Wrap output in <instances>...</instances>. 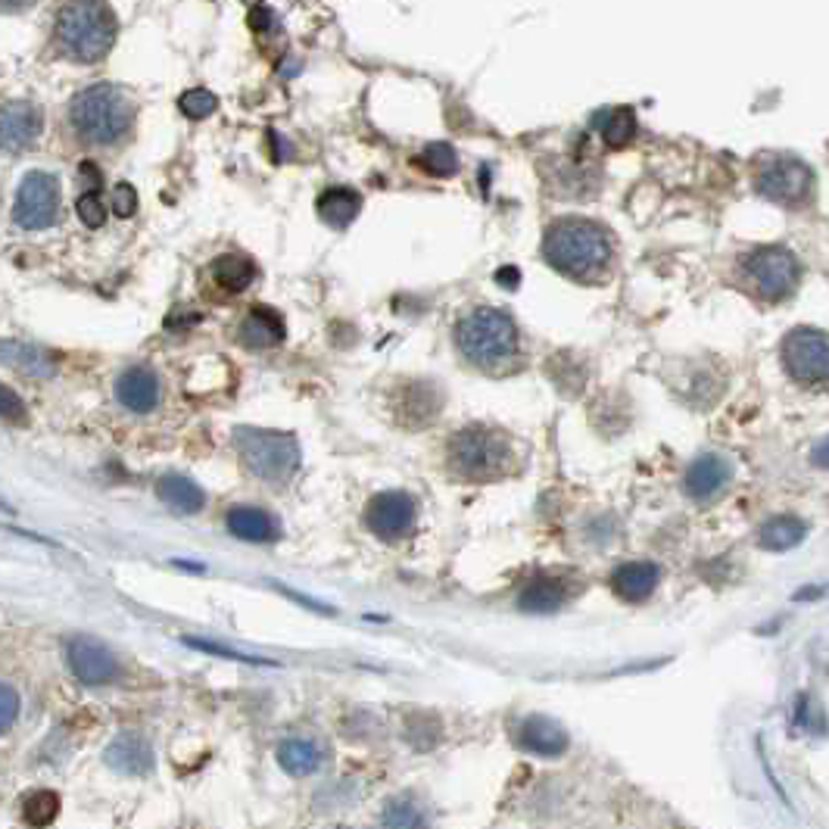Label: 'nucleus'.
<instances>
[{
  "label": "nucleus",
  "instance_id": "obj_1",
  "mask_svg": "<svg viewBox=\"0 0 829 829\" xmlns=\"http://www.w3.org/2000/svg\"><path fill=\"white\" fill-rule=\"evenodd\" d=\"M542 256L564 278L580 284H598L608 278L615 259V240L593 219L568 215L552 222L542 234Z\"/></svg>",
  "mask_w": 829,
  "mask_h": 829
},
{
  "label": "nucleus",
  "instance_id": "obj_2",
  "mask_svg": "<svg viewBox=\"0 0 829 829\" xmlns=\"http://www.w3.org/2000/svg\"><path fill=\"white\" fill-rule=\"evenodd\" d=\"M456 347L468 366L496 374L518 359V325L502 309H471L456 325Z\"/></svg>",
  "mask_w": 829,
  "mask_h": 829
},
{
  "label": "nucleus",
  "instance_id": "obj_3",
  "mask_svg": "<svg viewBox=\"0 0 829 829\" xmlns=\"http://www.w3.org/2000/svg\"><path fill=\"white\" fill-rule=\"evenodd\" d=\"M135 100L116 85H91L69 103V122L91 144H116L135 122Z\"/></svg>",
  "mask_w": 829,
  "mask_h": 829
},
{
  "label": "nucleus",
  "instance_id": "obj_4",
  "mask_svg": "<svg viewBox=\"0 0 829 829\" xmlns=\"http://www.w3.org/2000/svg\"><path fill=\"white\" fill-rule=\"evenodd\" d=\"M119 35V20L110 3H66L57 16V44L63 54L81 63L103 59Z\"/></svg>",
  "mask_w": 829,
  "mask_h": 829
},
{
  "label": "nucleus",
  "instance_id": "obj_5",
  "mask_svg": "<svg viewBox=\"0 0 829 829\" xmlns=\"http://www.w3.org/2000/svg\"><path fill=\"white\" fill-rule=\"evenodd\" d=\"M515 459L512 440L486 425H468L449 437L446 462L462 481H496L508 474Z\"/></svg>",
  "mask_w": 829,
  "mask_h": 829
},
{
  "label": "nucleus",
  "instance_id": "obj_6",
  "mask_svg": "<svg viewBox=\"0 0 829 829\" xmlns=\"http://www.w3.org/2000/svg\"><path fill=\"white\" fill-rule=\"evenodd\" d=\"M234 446L240 464L256 481L284 483L300 468V444L288 430H266V427H237Z\"/></svg>",
  "mask_w": 829,
  "mask_h": 829
},
{
  "label": "nucleus",
  "instance_id": "obj_7",
  "mask_svg": "<svg viewBox=\"0 0 829 829\" xmlns=\"http://www.w3.org/2000/svg\"><path fill=\"white\" fill-rule=\"evenodd\" d=\"M739 281L764 303H783L789 300L792 293L802 284V259L789 250V247H758L749 250L746 256H739Z\"/></svg>",
  "mask_w": 829,
  "mask_h": 829
},
{
  "label": "nucleus",
  "instance_id": "obj_8",
  "mask_svg": "<svg viewBox=\"0 0 829 829\" xmlns=\"http://www.w3.org/2000/svg\"><path fill=\"white\" fill-rule=\"evenodd\" d=\"M754 191L764 200L798 210L814 193V172L805 159L792 154H761L752 166Z\"/></svg>",
  "mask_w": 829,
  "mask_h": 829
},
{
  "label": "nucleus",
  "instance_id": "obj_9",
  "mask_svg": "<svg viewBox=\"0 0 829 829\" xmlns=\"http://www.w3.org/2000/svg\"><path fill=\"white\" fill-rule=\"evenodd\" d=\"M783 368L805 390H829V334L820 328H792L783 337Z\"/></svg>",
  "mask_w": 829,
  "mask_h": 829
},
{
  "label": "nucleus",
  "instance_id": "obj_10",
  "mask_svg": "<svg viewBox=\"0 0 829 829\" xmlns=\"http://www.w3.org/2000/svg\"><path fill=\"white\" fill-rule=\"evenodd\" d=\"M59 203H63V191H59L57 175L35 169L20 181L13 222L25 232H44L59 219Z\"/></svg>",
  "mask_w": 829,
  "mask_h": 829
},
{
  "label": "nucleus",
  "instance_id": "obj_11",
  "mask_svg": "<svg viewBox=\"0 0 829 829\" xmlns=\"http://www.w3.org/2000/svg\"><path fill=\"white\" fill-rule=\"evenodd\" d=\"M66 664L85 686H110L122 676L116 652L94 637H72L66 642Z\"/></svg>",
  "mask_w": 829,
  "mask_h": 829
},
{
  "label": "nucleus",
  "instance_id": "obj_12",
  "mask_svg": "<svg viewBox=\"0 0 829 829\" xmlns=\"http://www.w3.org/2000/svg\"><path fill=\"white\" fill-rule=\"evenodd\" d=\"M415 518H418V505L408 493H400V490L378 493L366 505V527L384 542L405 540L415 530Z\"/></svg>",
  "mask_w": 829,
  "mask_h": 829
},
{
  "label": "nucleus",
  "instance_id": "obj_13",
  "mask_svg": "<svg viewBox=\"0 0 829 829\" xmlns=\"http://www.w3.org/2000/svg\"><path fill=\"white\" fill-rule=\"evenodd\" d=\"M44 128V116L32 100H10L0 107V147L3 150H29L35 147Z\"/></svg>",
  "mask_w": 829,
  "mask_h": 829
},
{
  "label": "nucleus",
  "instance_id": "obj_14",
  "mask_svg": "<svg viewBox=\"0 0 829 829\" xmlns=\"http://www.w3.org/2000/svg\"><path fill=\"white\" fill-rule=\"evenodd\" d=\"M730 481H733V464H730V459H724L717 452H705V456H698L686 468L683 490H686V496L693 502H712L727 490Z\"/></svg>",
  "mask_w": 829,
  "mask_h": 829
},
{
  "label": "nucleus",
  "instance_id": "obj_15",
  "mask_svg": "<svg viewBox=\"0 0 829 829\" xmlns=\"http://www.w3.org/2000/svg\"><path fill=\"white\" fill-rule=\"evenodd\" d=\"M515 742L522 752L540 754V758H559V754L568 752L571 746V736L561 727L559 720L546 717V714H530L518 724V733H515Z\"/></svg>",
  "mask_w": 829,
  "mask_h": 829
},
{
  "label": "nucleus",
  "instance_id": "obj_16",
  "mask_svg": "<svg viewBox=\"0 0 829 829\" xmlns=\"http://www.w3.org/2000/svg\"><path fill=\"white\" fill-rule=\"evenodd\" d=\"M288 337V325L281 318V312L271 306H253L244 318H240V328H237V340L244 344L253 352H262V349H275L284 344Z\"/></svg>",
  "mask_w": 829,
  "mask_h": 829
},
{
  "label": "nucleus",
  "instance_id": "obj_17",
  "mask_svg": "<svg viewBox=\"0 0 829 829\" xmlns=\"http://www.w3.org/2000/svg\"><path fill=\"white\" fill-rule=\"evenodd\" d=\"M103 761L116 773H122V776H147V773L154 771V746H150L147 736L119 733L107 746Z\"/></svg>",
  "mask_w": 829,
  "mask_h": 829
},
{
  "label": "nucleus",
  "instance_id": "obj_18",
  "mask_svg": "<svg viewBox=\"0 0 829 829\" xmlns=\"http://www.w3.org/2000/svg\"><path fill=\"white\" fill-rule=\"evenodd\" d=\"M163 387L150 368H128L116 378V400L135 415H147L159 405Z\"/></svg>",
  "mask_w": 829,
  "mask_h": 829
},
{
  "label": "nucleus",
  "instance_id": "obj_19",
  "mask_svg": "<svg viewBox=\"0 0 829 829\" xmlns=\"http://www.w3.org/2000/svg\"><path fill=\"white\" fill-rule=\"evenodd\" d=\"M278 764L281 771L290 773V776H312V773L322 771V764L328 761V749L315 739H306V736H290L284 742H278Z\"/></svg>",
  "mask_w": 829,
  "mask_h": 829
},
{
  "label": "nucleus",
  "instance_id": "obj_20",
  "mask_svg": "<svg viewBox=\"0 0 829 829\" xmlns=\"http://www.w3.org/2000/svg\"><path fill=\"white\" fill-rule=\"evenodd\" d=\"M225 524L237 540L244 542H275L281 537V524L266 508L256 505H234L225 515Z\"/></svg>",
  "mask_w": 829,
  "mask_h": 829
},
{
  "label": "nucleus",
  "instance_id": "obj_21",
  "mask_svg": "<svg viewBox=\"0 0 829 829\" xmlns=\"http://www.w3.org/2000/svg\"><path fill=\"white\" fill-rule=\"evenodd\" d=\"M661 568L652 561H627L612 574V593L624 602H646L656 593Z\"/></svg>",
  "mask_w": 829,
  "mask_h": 829
},
{
  "label": "nucleus",
  "instance_id": "obj_22",
  "mask_svg": "<svg viewBox=\"0 0 829 829\" xmlns=\"http://www.w3.org/2000/svg\"><path fill=\"white\" fill-rule=\"evenodd\" d=\"M0 366L13 368L29 378H51L57 374V359L47 349L22 340H0Z\"/></svg>",
  "mask_w": 829,
  "mask_h": 829
},
{
  "label": "nucleus",
  "instance_id": "obj_23",
  "mask_svg": "<svg viewBox=\"0 0 829 829\" xmlns=\"http://www.w3.org/2000/svg\"><path fill=\"white\" fill-rule=\"evenodd\" d=\"M156 496L163 500V505H169L172 512L178 515H197V512H203V505H206V493L191 481V478H184V474H163L159 481H156Z\"/></svg>",
  "mask_w": 829,
  "mask_h": 829
},
{
  "label": "nucleus",
  "instance_id": "obj_24",
  "mask_svg": "<svg viewBox=\"0 0 829 829\" xmlns=\"http://www.w3.org/2000/svg\"><path fill=\"white\" fill-rule=\"evenodd\" d=\"M315 210L331 228H349L356 222V215L362 213V197L352 188H328L318 197Z\"/></svg>",
  "mask_w": 829,
  "mask_h": 829
},
{
  "label": "nucleus",
  "instance_id": "obj_25",
  "mask_svg": "<svg viewBox=\"0 0 829 829\" xmlns=\"http://www.w3.org/2000/svg\"><path fill=\"white\" fill-rule=\"evenodd\" d=\"M381 829H430V810L415 795H393L381 810Z\"/></svg>",
  "mask_w": 829,
  "mask_h": 829
},
{
  "label": "nucleus",
  "instance_id": "obj_26",
  "mask_svg": "<svg viewBox=\"0 0 829 829\" xmlns=\"http://www.w3.org/2000/svg\"><path fill=\"white\" fill-rule=\"evenodd\" d=\"M564 596L568 593H564V583L559 578L540 574V578H534L524 586L518 605H522V612H530V615H549V612L561 608Z\"/></svg>",
  "mask_w": 829,
  "mask_h": 829
},
{
  "label": "nucleus",
  "instance_id": "obj_27",
  "mask_svg": "<svg viewBox=\"0 0 829 829\" xmlns=\"http://www.w3.org/2000/svg\"><path fill=\"white\" fill-rule=\"evenodd\" d=\"M808 537V524L802 518H792V515H780V518H771L764 522V527L758 530V542L768 549V552H789L798 542Z\"/></svg>",
  "mask_w": 829,
  "mask_h": 829
},
{
  "label": "nucleus",
  "instance_id": "obj_28",
  "mask_svg": "<svg viewBox=\"0 0 829 829\" xmlns=\"http://www.w3.org/2000/svg\"><path fill=\"white\" fill-rule=\"evenodd\" d=\"M213 278L222 290L244 293L256 281V266H253V259L240 256V253H225L213 262Z\"/></svg>",
  "mask_w": 829,
  "mask_h": 829
},
{
  "label": "nucleus",
  "instance_id": "obj_29",
  "mask_svg": "<svg viewBox=\"0 0 829 829\" xmlns=\"http://www.w3.org/2000/svg\"><path fill=\"white\" fill-rule=\"evenodd\" d=\"M20 814H22V820H25V827H32V829L51 827V824L59 817V795L54 789L29 792V795L22 798Z\"/></svg>",
  "mask_w": 829,
  "mask_h": 829
},
{
  "label": "nucleus",
  "instance_id": "obj_30",
  "mask_svg": "<svg viewBox=\"0 0 829 829\" xmlns=\"http://www.w3.org/2000/svg\"><path fill=\"white\" fill-rule=\"evenodd\" d=\"M405 739L412 749L418 752H430L437 742H440V720L430 717V714H412L405 720Z\"/></svg>",
  "mask_w": 829,
  "mask_h": 829
},
{
  "label": "nucleus",
  "instance_id": "obj_31",
  "mask_svg": "<svg viewBox=\"0 0 829 829\" xmlns=\"http://www.w3.org/2000/svg\"><path fill=\"white\" fill-rule=\"evenodd\" d=\"M415 163L427 175H434V178H449V175L459 172V156H456V150L449 144H427Z\"/></svg>",
  "mask_w": 829,
  "mask_h": 829
},
{
  "label": "nucleus",
  "instance_id": "obj_32",
  "mask_svg": "<svg viewBox=\"0 0 829 829\" xmlns=\"http://www.w3.org/2000/svg\"><path fill=\"white\" fill-rule=\"evenodd\" d=\"M178 110L193 122H200V119H210L219 110V97L213 91H206V88H191V91L178 97Z\"/></svg>",
  "mask_w": 829,
  "mask_h": 829
},
{
  "label": "nucleus",
  "instance_id": "obj_33",
  "mask_svg": "<svg viewBox=\"0 0 829 829\" xmlns=\"http://www.w3.org/2000/svg\"><path fill=\"white\" fill-rule=\"evenodd\" d=\"M637 119H634V113L627 110V107H617V110H612L608 113V122L602 125V137H605V144L608 147H624L630 137H634V125Z\"/></svg>",
  "mask_w": 829,
  "mask_h": 829
},
{
  "label": "nucleus",
  "instance_id": "obj_34",
  "mask_svg": "<svg viewBox=\"0 0 829 829\" xmlns=\"http://www.w3.org/2000/svg\"><path fill=\"white\" fill-rule=\"evenodd\" d=\"M0 418L7 425H29V408L22 403V396H16V390H10L7 384H0Z\"/></svg>",
  "mask_w": 829,
  "mask_h": 829
},
{
  "label": "nucleus",
  "instance_id": "obj_35",
  "mask_svg": "<svg viewBox=\"0 0 829 829\" xmlns=\"http://www.w3.org/2000/svg\"><path fill=\"white\" fill-rule=\"evenodd\" d=\"M184 646H191V649H197V652H206V656H215V658H232V661H247V664H271L269 658L244 656V652H234V649H225V646H215V642H206V639L184 637Z\"/></svg>",
  "mask_w": 829,
  "mask_h": 829
},
{
  "label": "nucleus",
  "instance_id": "obj_36",
  "mask_svg": "<svg viewBox=\"0 0 829 829\" xmlns=\"http://www.w3.org/2000/svg\"><path fill=\"white\" fill-rule=\"evenodd\" d=\"M76 213L88 228H100L107 222V210H103V203H100V197L94 191H85L78 197Z\"/></svg>",
  "mask_w": 829,
  "mask_h": 829
},
{
  "label": "nucleus",
  "instance_id": "obj_37",
  "mask_svg": "<svg viewBox=\"0 0 829 829\" xmlns=\"http://www.w3.org/2000/svg\"><path fill=\"white\" fill-rule=\"evenodd\" d=\"M20 693L7 683H0V736L13 730L16 717H20Z\"/></svg>",
  "mask_w": 829,
  "mask_h": 829
},
{
  "label": "nucleus",
  "instance_id": "obj_38",
  "mask_svg": "<svg viewBox=\"0 0 829 829\" xmlns=\"http://www.w3.org/2000/svg\"><path fill=\"white\" fill-rule=\"evenodd\" d=\"M113 213L119 215V219H132V215L137 213V191L132 188V184H116L113 188Z\"/></svg>",
  "mask_w": 829,
  "mask_h": 829
},
{
  "label": "nucleus",
  "instance_id": "obj_39",
  "mask_svg": "<svg viewBox=\"0 0 829 829\" xmlns=\"http://www.w3.org/2000/svg\"><path fill=\"white\" fill-rule=\"evenodd\" d=\"M281 593H284V596L293 598V602H300V605H306V608H312V612H322V615H334V608H331V605H325V602H312V598L303 596V593H293V590H284V586H281Z\"/></svg>",
  "mask_w": 829,
  "mask_h": 829
},
{
  "label": "nucleus",
  "instance_id": "obj_40",
  "mask_svg": "<svg viewBox=\"0 0 829 829\" xmlns=\"http://www.w3.org/2000/svg\"><path fill=\"white\" fill-rule=\"evenodd\" d=\"M247 22H250V29L262 32V29H266V25L271 22V10H269V7H253L250 16H247Z\"/></svg>",
  "mask_w": 829,
  "mask_h": 829
},
{
  "label": "nucleus",
  "instance_id": "obj_41",
  "mask_svg": "<svg viewBox=\"0 0 829 829\" xmlns=\"http://www.w3.org/2000/svg\"><path fill=\"white\" fill-rule=\"evenodd\" d=\"M810 462L817 464V468H829V437L810 449Z\"/></svg>",
  "mask_w": 829,
  "mask_h": 829
},
{
  "label": "nucleus",
  "instance_id": "obj_42",
  "mask_svg": "<svg viewBox=\"0 0 829 829\" xmlns=\"http://www.w3.org/2000/svg\"><path fill=\"white\" fill-rule=\"evenodd\" d=\"M340 829H347V827H340Z\"/></svg>",
  "mask_w": 829,
  "mask_h": 829
}]
</instances>
